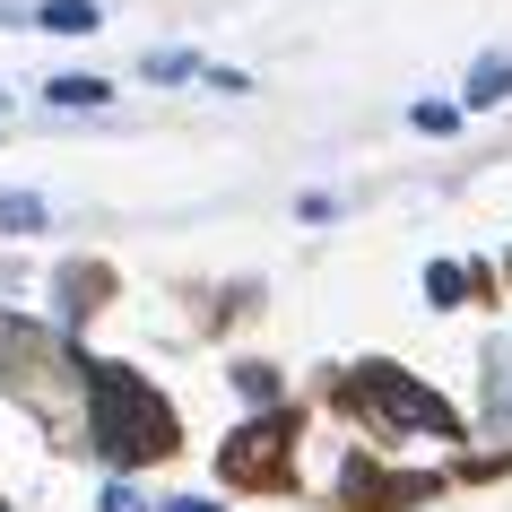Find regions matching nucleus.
I'll use <instances>...</instances> for the list:
<instances>
[{
  "label": "nucleus",
  "mask_w": 512,
  "mask_h": 512,
  "mask_svg": "<svg viewBox=\"0 0 512 512\" xmlns=\"http://www.w3.org/2000/svg\"><path fill=\"white\" fill-rule=\"evenodd\" d=\"M0 27H18V9H9V0H0Z\"/></svg>",
  "instance_id": "nucleus-12"
},
{
  "label": "nucleus",
  "mask_w": 512,
  "mask_h": 512,
  "mask_svg": "<svg viewBox=\"0 0 512 512\" xmlns=\"http://www.w3.org/2000/svg\"><path fill=\"white\" fill-rule=\"evenodd\" d=\"M0 226H9V235H35V226H44V200H35V191H0Z\"/></svg>",
  "instance_id": "nucleus-7"
},
{
  "label": "nucleus",
  "mask_w": 512,
  "mask_h": 512,
  "mask_svg": "<svg viewBox=\"0 0 512 512\" xmlns=\"http://www.w3.org/2000/svg\"><path fill=\"white\" fill-rule=\"evenodd\" d=\"M165 512H217V504H200V495H174V504H165Z\"/></svg>",
  "instance_id": "nucleus-11"
},
{
  "label": "nucleus",
  "mask_w": 512,
  "mask_h": 512,
  "mask_svg": "<svg viewBox=\"0 0 512 512\" xmlns=\"http://www.w3.org/2000/svg\"><path fill=\"white\" fill-rule=\"evenodd\" d=\"M35 27H44V35H96V27H105V9H96V0H44Z\"/></svg>",
  "instance_id": "nucleus-4"
},
{
  "label": "nucleus",
  "mask_w": 512,
  "mask_h": 512,
  "mask_svg": "<svg viewBox=\"0 0 512 512\" xmlns=\"http://www.w3.org/2000/svg\"><path fill=\"white\" fill-rule=\"evenodd\" d=\"M486 426H495V434L512 443V339H504L495 356H486Z\"/></svg>",
  "instance_id": "nucleus-3"
},
{
  "label": "nucleus",
  "mask_w": 512,
  "mask_h": 512,
  "mask_svg": "<svg viewBox=\"0 0 512 512\" xmlns=\"http://www.w3.org/2000/svg\"><path fill=\"white\" fill-rule=\"evenodd\" d=\"M191 70H200L191 53H148V79H191Z\"/></svg>",
  "instance_id": "nucleus-9"
},
{
  "label": "nucleus",
  "mask_w": 512,
  "mask_h": 512,
  "mask_svg": "<svg viewBox=\"0 0 512 512\" xmlns=\"http://www.w3.org/2000/svg\"><path fill=\"white\" fill-rule=\"evenodd\" d=\"M79 382H87V434H96L105 460H148V452L174 443V417H165V400L139 374H122V365H79Z\"/></svg>",
  "instance_id": "nucleus-1"
},
{
  "label": "nucleus",
  "mask_w": 512,
  "mask_h": 512,
  "mask_svg": "<svg viewBox=\"0 0 512 512\" xmlns=\"http://www.w3.org/2000/svg\"><path fill=\"white\" fill-rule=\"evenodd\" d=\"M44 96H53L61 113H79V105L96 113V105H105V96H113V87H105V79H79V70H70V79H53V87H44Z\"/></svg>",
  "instance_id": "nucleus-6"
},
{
  "label": "nucleus",
  "mask_w": 512,
  "mask_h": 512,
  "mask_svg": "<svg viewBox=\"0 0 512 512\" xmlns=\"http://www.w3.org/2000/svg\"><path fill=\"white\" fill-rule=\"evenodd\" d=\"M105 512H148V504H139V486H105Z\"/></svg>",
  "instance_id": "nucleus-10"
},
{
  "label": "nucleus",
  "mask_w": 512,
  "mask_h": 512,
  "mask_svg": "<svg viewBox=\"0 0 512 512\" xmlns=\"http://www.w3.org/2000/svg\"><path fill=\"white\" fill-rule=\"evenodd\" d=\"M504 96H512V53H495L469 70V105H504Z\"/></svg>",
  "instance_id": "nucleus-5"
},
{
  "label": "nucleus",
  "mask_w": 512,
  "mask_h": 512,
  "mask_svg": "<svg viewBox=\"0 0 512 512\" xmlns=\"http://www.w3.org/2000/svg\"><path fill=\"white\" fill-rule=\"evenodd\" d=\"M426 296L434 304H460V296H469V270H460V261H434V270H426Z\"/></svg>",
  "instance_id": "nucleus-8"
},
{
  "label": "nucleus",
  "mask_w": 512,
  "mask_h": 512,
  "mask_svg": "<svg viewBox=\"0 0 512 512\" xmlns=\"http://www.w3.org/2000/svg\"><path fill=\"white\" fill-rule=\"evenodd\" d=\"M348 400L365 408V417H382V426H400V434H452V408L434 400L426 382L391 374V365H365V374L348 382Z\"/></svg>",
  "instance_id": "nucleus-2"
}]
</instances>
